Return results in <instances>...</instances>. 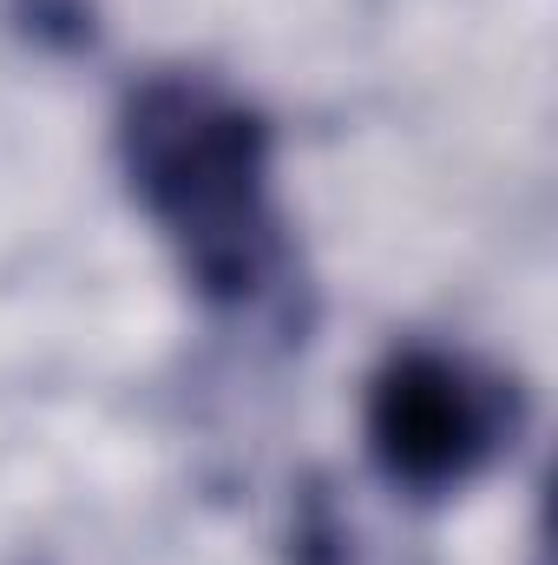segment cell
Instances as JSON below:
<instances>
[{
  "instance_id": "3957f363",
  "label": "cell",
  "mask_w": 558,
  "mask_h": 565,
  "mask_svg": "<svg viewBox=\"0 0 558 565\" xmlns=\"http://www.w3.org/2000/svg\"><path fill=\"white\" fill-rule=\"evenodd\" d=\"M289 565H368L362 553V526L342 507V493L329 480H309L296 500V526H289Z\"/></svg>"
},
{
  "instance_id": "7a4b0ae2",
  "label": "cell",
  "mask_w": 558,
  "mask_h": 565,
  "mask_svg": "<svg viewBox=\"0 0 558 565\" xmlns=\"http://www.w3.org/2000/svg\"><path fill=\"white\" fill-rule=\"evenodd\" d=\"M519 427H526V388L466 349L408 342L388 349V362L368 375L362 434L375 473L395 493L447 500L473 487L513 454Z\"/></svg>"
},
{
  "instance_id": "6da1fadb",
  "label": "cell",
  "mask_w": 558,
  "mask_h": 565,
  "mask_svg": "<svg viewBox=\"0 0 558 565\" xmlns=\"http://www.w3.org/2000/svg\"><path fill=\"white\" fill-rule=\"evenodd\" d=\"M119 171L217 316L289 302L296 250L277 211V132L211 73H144L119 106Z\"/></svg>"
}]
</instances>
